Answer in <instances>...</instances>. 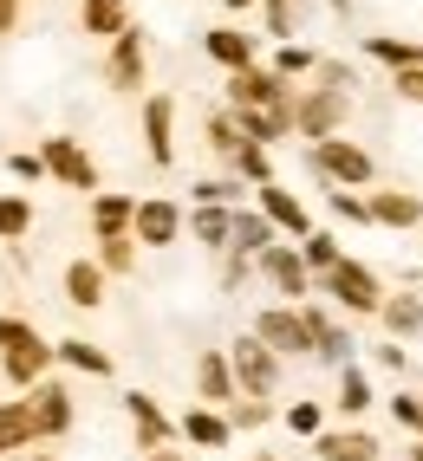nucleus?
<instances>
[{
  "mask_svg": "<svg viewBox=\"0 0 423 461\" xmlns=\"http://www.w3.org/2000/svg\"><path fill=\"white\" fill-rule=\"evenodd\" d=\"M254 273H261V280L274 286L287 305L313 299V273H307V260H299V248H293V240H267V248L254 254Z\"/></svg>",
  "mask_w": 423,
  "mask_h": 461,
  "instance_id": "nucleus-8",
  "label": "nucleus"
},
{
  "mask_svg": "<svg viewBox=\"0 0 423 461\" xmlns=\"http://www.w3.org/2000/svg\"><path fill=\"white\" fill-rule=\"evenodd\" d=\"M410 461H423V442H417V448H410Z\"/></svg>",
  "mask_w": 423,
  "mask_h": 461,
  "instance_id": "nucleus-54",
  "label": "nucleus"
},
{
  "mask_svg": "<svg viewBox=\"0 0 423 461\" xmlns=\"http://www.w3.org/2000/svg\"><path fill=\"white\" fill-rule=\"evenodd\" d=\"M20 345H40V325L20 312H0V351H20Z\"/></svg>",
  "mask_w": 423,
  "mask_h": 461,
  "instance_id": "nucleus-44",
  "label": "nucleus"
},
{
  "mask_svg": "<svg viewBox=\"0 0 423 461\" xmlns=\"http://www.w3.org/2000/svg\"><path fill=\"white\" fill-rule=\"evenodd\" d=\"M228 176H241L248 189H254V182H274V149H267V143H241L228 157Z\"/></svg>",
  "mask_w": 423,
  "mask_h": 461,
  "instance_id": "nucleus-37",
  "label": "nucleus"
},
{
  "mask_svg": "<svg viewBox=\"0 0 423 461\" xmlns=\"http://www.w3.org/2000/svg\"><path fill=\"white\" fill-rule=\"evenodd\" d=\"M365 214H372V228H423V195L417 189H365Z\"/></svg>",
  "mask_w": 423,
  "mask_h": 461,
  "instance_id": "nucleus-17",
  "label": "nucleus"
},
{
  "mask_svg": "<svg viewBox=\"0 0 423 461\" xmlns=\"http://www.w3.org/2000/svg\"><path fill=\"white\" fill-rule=\"evenodd\" d=\"M189 195L208 202V208H241V202H248V182H241V176H208V182H196Z\"/></svg>",
  "mask_w": 423,
  "mask_h": 461,
  "instance_id": "nucleus-39",
  "label": "nucleus"
},
{
  "mask_svg": "<svg viewBox=\"0 0 423 461\" xmlns=\"http://www.w3.org/2000/svg\"><path fill=\"white\" fill-rule=\"evenodd\" d=\"M26 461H59V455L52 448H26Z\"/></svg>",
  "mask_w": 423,
  "mask_h": 461,
  "instance_id": "nucleus-53",
  "label": "nucleus"
},
{
  "mask_svg": "<svg viewBox=\"0 0 423 461\" xmlns=\"http://www.w3.org/2000/svg\"><path fill=\"white\" fill-rule=\"evenodd\" d=\"M248 195H254V208L267 214V221H274V234H280V240H299V234H307V228H313V208H307V202H299V195L287 189V182H280V176H274V182H254V189H248Z\"/></svg>",
  "mask_w": 423,
  "mask_h": 461,
  "instance_id": "nucleus-12",
  "label": "nucleus"
},
{
  "mask_svg": "<svg viewBox=\"0 0 423 461\" xmlns=\"http://www.w3.org/2000/svg\"><path fill=\"white\" fill-rule=\"evenodd\" d=\"M254 461H280V455H254Z\"/></svg>",
  "mask_w": 423,
  "mask_h": 461,
  "instance_id": "nucleus-55",
  "label": "nucleus"
},
{
  "mask_svg": "<svg viewBox=\"0 0 423 461\" xmlns=\"http://www.w3.org/2000/svg\"><path fill=\"white\" fill-rule=\"evenodd\" d=\"M391 422L417 436V429H423V396H417V390H398V396H391Z\"/></svg>",
  "mask_w": 423,
  "mask_h": 461,
  "instance_id": "nucleus-45",
  "label": "nucleus"
},
{
  "mask_svg": "<svg viewBox=\"0 0 423 461\" xmlns=\"http://www.w3.org/2000/svg\"><path fill=\"white\" fill-rule=\"evenodd\" d=\"M391 91H398L404 104H423V66H404V72H391Z\"/></svg>",
  "mask_w": 423,
  "mask_h": 461,
  "instance_id": "nucleus-47",
  "label": "nucleus"
},
{
  "mask_svg": "<svg viewBox=\"0 0 423 461\" xmlns=\"http://www.w3.org/2000/svg\"><path fill=\"white\" fill-rule=\"evenodd\" d=\"M137 124H143V157L157 169H176V98L170 91H150L137 104Z\"/></svg>",
  "mask_w": 423,
  "mask_h": 461,
  "instance_id": "nucleus-11",
  "label": "nucleus"
},
{
  "mask_svg": "<svg viewBox=\"0 0 423 461\" xmlns=\"http://www.w3.org/2000/svg\"><path fill=\"white\" fill-rule=\"evenodd\" d=\"M372 403H378V390H372V377H365V364L345 357V364H339V384H332V410H339L345 422H358Z\"/></svg>",
  "mask_w": 423,
  "mask_h": 461,
  "instance_id": "nucleus-22",
  "label": "nucleus"
},
{
  "mask_svg": "<svg viewBox=\"0 0 423 461\" xmlns=\"http://www.w3.org/2000/svg\"><path fill=\"white\" fill-rule=\"evenodd\" d=\"M176 436H183L189 448H228L234 442V429L222 410H208V403H189L183 416H176Z\"/></svg>",
  "mask_w": 423,
  "mask_h": 461,
  "instance_id": "nucleus-21",
  "label": "nucleus"
},
{
  "mask_svg": "<svg viewBox=\"0 0 423 461\" xmlns=\"http://www.w3.org/2000/svg\"><path fill=\"white\" fill-rule=\"evenodd\" d=\"M202 52L216 59L222 72H241V66H254V59H261V40L248 33V26L222 20V26H208V33H202Z\"/></svg>",
  "mask_w": 423,
  "mask_h": 461,
  "instance_id": "nucleus-20",
  "label": "nucleus"
},
{
  "mask_svg": "<svg viewBox=\"0 0 423 461\" xmlns=\"http://www.w3.org/2000/svg\"><path fill=\"white\" fill-rule=\"evenodd\" d=\"M228 214H234V208H208V202H196V208H183V228L202 240L208 254H222V248H228Z\"/></svg>",
  "mask_w": 423,
  "mask_h": 461,
  "instance_id": "nucleus-31",
  "label": "nucleus"
},
{
  "mask_svg": "<svg viewBox=\"0 0 423 461\" xmlns=\"http://www.w3.org/2000/svg\"><path fill=\"white\" fill-rule=\"evenodd\" d=\"M26 234H33V195L0 189V240H26Z\"/></svg>",
  "mask_w": 423,
  "mask_h": 461,
  "instance_id": "nucleus-38",
  "label": "nucleus"
},
{
  "mask_svg": "<svg viewBox=\"0 0 423 461\" xmlns=\"http://www.w3.org/2000/svg\"><path fill=\"white\" fill-rule=\"evenodd\" d=\"M293 248H299V260H307V273H313V280H319V273H326L332 260L345 254V248H339V234H332V228H307V234L293 240Z\"/></svg>",
  "mask_w": 423,
  "mask_h": 461,
  "instance_id": "nucleus-36",
  "label": "nucleus"
},
{
  "mask_svg": "<svg viewBox=\"0 0 423 461\" xmlns=\"http://www.w3.org/2000/svg\"><path fill=\"white\" fill-rule=\"evenodd\" d=\"M40 163H46V182H59V189H78V195H98L105 176H98V157L85 149L78 137H40Z\"/></svg>",
  "mask_w": 423,
  "mask_h": 461,
  "instance_id": "nucleus-4",
  "label": "nucleus"
},
{
  "mask_svg": "<svg viewBox=\"0 0 423 461\" xmlns=\"http://www.w3.org/2000/svg\"><path fill=\"white\" fill-rule=\"evenodd\" d=\"M46 371H52V338H40V345H20V351H0V377H7L14 390H33Z\"/></svg>",
  "mask_w": 423,
  "mask_h": 461,
  "instance_id": "nucleus-25",
  "label": "nucleus"
},
{
  "mask_svg": "<svg viewBox=\"0 0 423 461\" xmlns=\"http://www.w3.org/2000/svg\"><path fill=\"white\" fill-rule=\"evenodd\" d=\"M372 364H378V371H398V377H404V371H410V351L391 338V345H372Z\"/></svg>",
  "mask_w": 423,
  "mask_h": 461,
  "instance_id": "nucleus-48",
  "label": "nucleus"
},
{
  "mask_svg": "<svg viewBox=\"0 0 423 461\" xmlns=\"http://www.w3.org/2000/svg\"><path fill=\"white\" fill-rule=\"evenodd\" d=\"M313 461H384V442L372 429H319L313 436Z\"/></svg>",
  "mask_w": 423,
  "mask_h": 461,
  "instance_id": "nucleus-19",
  "label": "nucleus"
},
{
  "mask_svg": "<svg viewBox=\"0 0 423 461\" xmlns=\"http://www.w3.org/2000/svg\"><path fill=\"white\" fill-rule=\"evenodd\" d=\"M105 286H111V280H105L98 260H72V267H66V299L78 305V312H98V305H105Z\"/></svg>",
  "mask_w": 423,
  "mask_h": 461,
  "instance_id": "nucleus-28",
  "label": "nucleus"
},
{
  "mask_svg": "<svg viewBox=\"0 0 423 461\" xmlns=\"http://www.w3.org/2000/svg\"><path fill=\"white\" fill-rule=\"evenodd\" d=\"M92 240H98L92 260L105 267V280H124V273H137V254H143V248L131 240V228H124V234H92Z\"/></svg>",
  "mask_w": 423,
  "mask_h": 461,
  "instance_id": "nucleus-32",
  "label": "nucleus"
},
{
  "mask_svg": "<svg viewBox=\"0 0 423 461\" xmlns=\"http://www.w3.org/2000/svg\"><path fill=\"white\" fill-rule=\"evenodd\" d=\"M85 202H92V234H124V228H131L137 195H124V189H98V195H85Z\"/></svg>",
  "mask_w": 423,
  "mask_h": 461,
  "instance_id": "nucleus-30",
  "label": "nucleus"
},
{
  "mask_svg": "<svg viewBox=\"0 0 423 461\" xmlns=\"http://www.w3.org/2000/svg\"><path fill=\"white\" fill-rule=\"evenodd\" d=\"M267 240H280V234H274V221H267V214H261L254 202H241V208L228 214V248L254 260V254L267 248Z\"/></svg>",
  "mask_w": 423,
  "mask_h": 461,
  "instance_id": "nucleus-26",
  "label": "nucleus"
},
{
  "mask_svg": "<svg viewBox=\"0 0 423 461\" xmlns=\"http://www.w3.org/2000/svg\"><path fill=\"white\" fill-rule=\"evenodd\" d=\"M222 416H228L234 436H254V429H267V422L280 416V403H274V396H234V403H228Z\"/></svg>",
  "mask_w": 423,
  "mask_h": 461,
  "instance_id": "nucleus-33",
  "label": "nucleus"
},
{
  "mask_svg": "<svg viewBox=\"0 0 423 461\" xmlns=\"http://www.w3.org/2000/svg\"><path fill=\"white\" fill-rule=\"evenodd\" d=\"M267 66H274V72H280V78L293 85V78H307V72L319 66V52H313V46H299V40H280V52L267 59Z\"/></svg>",
  "mask_w": 423,
  "mask_h": 461,
  "instance_id": "nucleus-40",
  "label": "nucleus"
},
{
  "mask_svg": "<svg viewBox=\"0 0 423 461\" xmlns=\"http://www.w3.org/2000/svg\"><path fill=\"white\" fill-rule=\"evenodd\" d=\"M222 351H228V371H234V390H241V396H280V384H287V357H274L254 331L234 338V345H222Z\"/></svg>",
  "mask_w": 423,
  "mask_h": 461,
  "instance_id": "nucleus-5",
  "label": "nucleus"
},
{
  "mask_svg": "<svg viewBox=\"0 0 423 461\" xmlns=\"http://www.w3.org/2000/svg\"><path fill=\"white\" fill-rule=\"evenodd\" d=\"M234 371H228V351L222 345H202L196 351V403H208V410H228L234 403Z\"/></svg>",
  "mask_w": 423,
  "mask_h": 461,
  "instance_id": "nucleus-18",
  "label": "nucleus"
},
{
  "mask_svg": "<svg viewBox=\"0 0 423 461\" xmlns=\"http://www.w3.org/2000/svg\"><path fill=\"white\" fill-rule=\"evenodd\" d=\"M313 293H326L332 305H339L345 319H372L378 312V299H384V280L365 267V260H352V254H339L319 280H313Z\"/></svg>",
  "mask_w": 423,
  "mask_h": 461,
  "instance_id": "nucleus-2",
  "label": "nucleus"
},
{
  "mask_svg": "<svg viewBox=\"0 0 423 461\" xmlns=\"http://www.w3.org/2000/svg\"><path fill=\"white\" fill-rule=\"evenodd\" d=\"M274 422H287V436L313 442L319 429H326V403H319V396H293V403H280V416H274Z\"/></svg>",
  "mask_w": 423,
  "mask_h": 461,
  "instance_id": "nucleus-34",
  "label": "nucleus"
},
{
  "mask_svg": "<svg viewBox=\"0 0 423 461\" xmlns=\"http://www.w3.org/2000/svg\"><path fill=\"white\" fill-rule=\"evenodd\" d=\"M131 26V0H78V33L85 40H111Z\"/></svg>",
  "mask_w": 423,
  "mask_h": 461,
  "instance_id": "nucleus-27",
  "label": "nucleus"
},
{
  "mask_svg": "<svg viewBox=\"0 0 423 461\" xmlns=\"http://www.w3.org/2000/svg\"><path fill=\"white\" fill-rule=\"evenodd\" d=\"M143 461H189V455H183V448H150Z\"/></svg>",
  "mask_w": 423,
  "mask_h": 461,
  "instance_id": "nucleus-52",
  "label": "nucleus"
},
{
  "mask_svg": "<svg viewBox=\"0 0 423 461\" xmlns=\"http://www.w3.org/2000/svg\"><path fill=\"white\" fill-rule=\"evenodd\" d=\"M248 273H254V260H248V254H234V248H222V286H228V293H234L241 280H248Z\"/></svg>",
  "mask_w": 423,
  "mask_h": 461,
  "instance_id": "nucleus-49",
  "label": "nucleus"
},
{
  "mask_svg": "<svg viewBox=\"0 0 423 461\" xmlns=\"http://www.w3.org/2000/svg\"><path fill=\"white\" fill-rule=\"evenodd\" d=\"M299 319H307V345H313V357L339 371V364L352 357V345H358L352 325H339V319H332L326 305H313V299H299Z\"/></svg>",
  "mask_w": 423,
  "mask_h": 461,
  "instance_id": "nucleus-13",
  "label": "nucleus"
},
{
  "mask_svg": "<svg viewBox=\"0 0 423 461\" xmlns=\"http://www.w3.org/2000/svg\"><path fill=\"white\" fill-rule=\"evenodd\" d=\"M20 20H26V0H0V40H14Z\"/></svg>",
  "mask_w": 423,
  "mask_h": 461,
  "instance_id": "nucleus-50",
  "label": "nucleus"
},
{
  "mask_svg": "<svg viewBox=\"0 0 423 461\" xmlns=\"http://www.w3.org/2000/svg\"><path fill=\"white\" fill-rule=\"evenodd\" d=\"M287 98H293V85L274 66H261V59L241 66V72H228V111L234 104H287Z\"/></svg>",
  "mask_w": 423,
  "mask_h": 461,
  "instance_id": "nucleus-16",
  "label": "nucleus"
},
{
  "mask_svg": "<svg viewBox=\"0 0 423 461\" xmlns=\"http://www.w3.org/2000/svg\"><path fill=\"white\" fill-rule=\"evenodd\" d=\"M261 14H267V33H274V40L299 33V0H261Z\"/></svg>",
  "mask_w": 423,
  "mask_h": 461,
  "instance_id": "nucleus-43",
  "label": "nucleus"
},
{
  "mask_svg": "<svg viewBox=\"0 0 423 461\" xmlns=\"http://www.w3.org/2000/svg\"><path fill=\"white\" fill-rule=\"evenodd\" d=\"M254 338L274 357H313V345H307V319H299V305H261L254 312Z\"/></svg>",
  "mask_w": 423,
  "mask_h": 461,
  "instance_id": "nucleus-10",
  "label": "nucleus"
},
{
  "mask_svg": "<svg viewBox=\"0 0 423 461\" xmlns=\"http://www.w3.org/2000/svg\"><path fill=\"white\" fill-rule=\"evenodd\" d=\"M352 124V91L345 85H299L293 91V137H307V143H319V137H339Z\"/></svg>",
  "mask_w": 423,
  "mask_h": 461,
  "instance_id": "nucleus-3",
  "label": "nucleus"
},
{
  "mask_svg": "<svg viewBox=\"0 0 423 461\" xmlns=\"http://www.w3.org/2000/svg\"><path fill=\"white\" fill-rule=\"evenodd\" d=\"M228 117H234L241 143H267V149H274V143L293 137V98L287 104H234Z\"/></svg>",
  "mask_w": 423,
  "mask_h": 461,
  "instance_id": "nucleus-14",
  "label": "nucleus"
},
{
  "mask_svg": "<svg viewBox=\"0 0 423 461\" xmlns=\"http://www.w3.org/2000/svg\"><path fill=\"white\" fill-rule=\"evenodd\" d=\"M7 169H14V182H46L40 149H14V157H7Z\"/></svg>",
  "mask_w": 423,
  "mask_h": 461,
  "instance_id": "nucleus-46",
  "label": "nucleus"
},
{
  "mask_svg": "<svg viewBox=\"0 0 423 461\" xmlns=\"http://www.w3.org/2000/svg\"><path fill=\"white\" fill-rule=\"evenodd\" d=\"M326 208L339 214V221H352V228H372V214H365V189H326Z\"/></svg>",
  "mask_w": 423,
  "mask_h": 461,
  "instance_id": "nucleus-42",
  "label": "nucleus"
},
{
  "mask_svg": "<svg viewBox=\"0 0 423 461\" xmlns=\"http://www.w3.org/2000/svg\"><path fill=\"white\" fill-rule=\"evenodd\" d=\"M124 416H131V436H137V448H143V455L176 442V416H170L150 390H131V396H124Z\"/></svg>",
  "mask_w": 423,
  "mask_h": 461,
  "instance_id": "nucleus-15",
  "label": "nucleus"
},
{
  "mask_svg": "<svg viewBox=\"0 0 423 461\" xmlns=\"http://www.w3.org/2000/svg\"><path fill=\"white\" fill-rule=\"evenodd\" d=\"M254 7H261V0H222V14H241V20H248Z\"/></svg>",
  "mask_w": 423,
  "mask_h": 461,
  "instance_id": "nucleus-51",
  "label": "nucleus"
},
{
  "mask_svg": "<svg viewBox=\"0 0 423 461\" xmlns=\"http://www.w3.org/2000/svg\"><path fill=\"white\" fill-rule=\"evenodd\" d=\"M40 436H33V410H26V396H7L0 403V461L7 455H20V448H33Z\"/></svg>",
  "mask_w": 423,
  "mask_h": 461,
  "instance_id": "nucleus-29",
  "label": "nucleus"
},
{
  "mask_svg": "<svg viewBox=\"0 0 423 461\" xmlns=\"http://www.w3.org/2000/svg\"><path fill=\"white\" fill-rule=\"evenodd\" d=\"M307 163H313L319 182H332V189H372V182H378V157L358 137H345V131L307 143Z\"/></svg>",
  "mask_w": 423,
  "mask_h": 461,
  "instance_id": "nucleus-1",
  "label": "nucleus"
},
{
  "mask_svg": "<svg viewBox=\"0 0 423 461\" xmlns=\"http://www.w3.org/2000/svg\"><path fill=\"white\" fill-rule=\"evenodd\" d=\"M52 364H66L78 377H117V357L105 345H85V338H52Z\"/></svg>",
  "mask_w": 423,
  "mask_h": 461,
  "instance_id": "nucleus-24",
  "label": "nucleus"
},
{
  "mask_svg": "<svg viewBox=\"0 0 423 461\" xmlns=\"http://www.w3.org/2000/svg\"><path fill=\"white\" fill-rule=\"evenodd\" d=\"M372 319L398 338V345H410V338H423V293H384Z\"/></svg>",
  "mask_w": 423,
  "mask_h": 461,
  "instance_id": "nucleus-23",
  "label": "nucleus"
},
{
  "mask_svg": "<svg viewBox=\"0 0 423 461\" xmlns=\"http://www.w3.org/2000/svg\"><path fill=\"white\" fill-rule=\"evenodd\" d=\"M150 78V40H143V26L131 20L124 33H111L105 40V85L111 91H124V98H137Z\"/></svg>",
  "mask_w": 423,
  "mask_h": 461,
  "instance_id": "nucleus-6",
  "label": "nucleus"
},
{
  "mask_svg": "<svg viewBox=\"0 0 423 461\" xmlns=\"http://www.w3.org/2000/svg\"><path fill=\"white\" fill-rule=\"evenodd\" d=\"M26 396V410H33V436L40 442H59V436H72V422H78V403H72V390H66V377H40L33 390H20Z\"/></svg>",
  "mask_w": 423,
  "mask_h": 461,
  "instance_id": "nucleus-7",
  "label": "nucleus"
},
{
  "mask_svg": "<svg viewBox=\"0 0 423 461\" xmlns=\"http://www.w3.org/2000/svg\"><path fill=\"white\" fill-rule=\"evenodd\" d=\"M131 240L150 254H170L176 240H183V202H170V195H143L131 208Z\"/></svg>",
  "mask_w": 423,
  "mask_h": 461,
  "instance_id": "nucleus-9",
  "label": "nucleus"
},
{
  "mask_svg": "<svg viewBox=\"0 0 423 461\" xmlns=\"http://www.w3.org/2000/svg\"><path fill=\"white\" fill-rule=\"evenodd\" d=\"M202 143H208V157H216V163H228L234 149H241V131H234V117H228V111H216V117L202 124Z\"/></svg>",
  "mask_w": 423,
  "mask_h": 461,
  "instance_id": "nucleus-41",
  "label": "nucleus"
},
{
  "mask_svg": "<svg viewBox=\"0 0 423 461\" xmlns=\"http://www.w3.org/2000/svg\"><path fill=\"white\" fill-rule=\"evenodd\" d=\"M365 59H378V66L404 72V66H423V46L417 40H391V33H365Z\"/></svg>",
  "mask_w": 423,
  "mask_h": 461,
  "instance_id": "nucleus-35",
  "label": "nucleus"
}]
</instances>
